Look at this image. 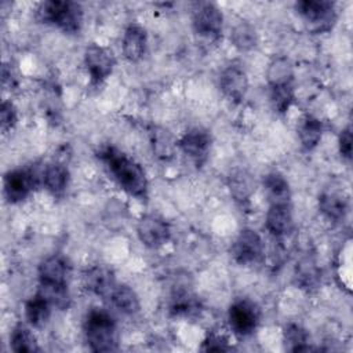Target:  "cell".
<instances>
[{
  "mask_svg": "<svg viewBox=\"0 0 353 353\" xmlns=\"http://www.w3.org/2000/svg\"><path fill=\"white\" fill-rule=\"evenodd\" d=\"M98 157L123 190L139 200L148 199L146 174L134 159L114 146H105L99 150Z\"/></svg>",
  "mask_w": 353,
  "mask_h": 353,
  "instance_id": "obj_1",
  "label": "cell"
},
{
  "mask_svg": "<svg viewBox=\"0 0 353 353\" xmlns=\"http://www.w3.org/2000/svg\"><path fill=\"white\" fill-rule=\"evenodd\" d=\"M50 314H51V305L39 292L26 301L25 317L32 327L41 328L43 325H46V323L50 319Z\"/></svg>",
  "mask_w": 353,
  "mask_h": 353,
  "instance_id": "obj_20",
  "label": "cell"
},
{
  "mask_svg": "<svg viewBox=\"0 0 353 353\" xmlns=\"http://www.w3.org/2000/svg\"><path fill=\"white\" fill-rule=\"evenodd\" d=\"M296 279L302 287H314L319 281V272L316 263L309 258L303 259L296 268Z\"/></svg>",
  "mask_w": 353,
  "mask_h": 353,
  "instance_id": "obj_30",
  "label": "cell"
},
{
  "mask_svg": "<svg viewBox=\"0 0 353 353\" xmlns=\"http://www.w3.org/2000/svg\"><path fill=\"white\" fill-rule=\"evenodd\" d=\"M83 285L95 295L109 296L116 285L113 272L102 265H95L83 272Z\"/></svg>",
  "mask_w": 353,
  "mask_h": 353,
  "instance_id": "obj_13",
  "label": "cell"
},
{
  "mask_svg": "<svg viewBox=\"0 0 353 353\" xmlns=\"http://www.w3.org/2000/svg\"><path fill=\"white\" fill-rule=\"evenodd\" d=\"M232 43L241 51H248L256 46L258 37L254 26L247 22H240L232 30Z\"/></svg>",
  "mask_w": 353,
  "mask_h": 353,
  "instance_id": "obj_26",
  "label": "cell"
},
{
  "mask_svg": "<svg viewBox=\"0 0 353 353\" xmlns=\"http://www.w3.org/2000/svg\"><path fill=\"white\" fill-rule=\"evenodd\" d=\"M37 18L41 22L52 23L66 33H77L83 23V8L76 1H44L37 8Z\"/></svg>",
  "mask_w": 353,
  "mask_h": 353,
  "instance_id": "obj_3",
  "label": "cell"
},
{
  "mask_svg": "<svg viewBox=\"0 0 353 353\" xmlns=\"http://www.w3.org/2000/svg\"><path fill=\"white\" fill-rule=\"evenodd\" d=\"M137 233L141 243L149 248L165 244L171 236L168 223L156 215H145L137 226Z\"/></svg>",
  "mask_w": 353,
  "mask_h": 353,
  "instance_id": "obj_10",
  "label": "cell"
},
{
  "mask_svg": "<svg viewBox=\"0 0 353 353\" xmlns=\"http://www.w3.org/2000/svg\"><path fill=\"white\" fill-rule=\"evenodd\" d=\"M85 341L92 352H110L117 347V327L113 316L99 307H92L84 320Z\"/></svg>",
  "mask_w": 353,
  "mask_h": 353,
  "instance_id": "obj_2",
  "label": "cell"
},
{
  "mask_svg": "<svg viewBox=\"0 0 353 353\" xmlns=\"http://www.w3.org/2000/svg\"><path fill=\"white\" fill-rule=\"evenodd\" d=\"M84 63L91 84H101L113 72L116 59L109 48L99 44H90L84 52Z\"/></svg>",
  "mask_w": 353,
  "mask_h": 353,
  "instance_id": "obj_7",
  "label": "cell"
},
{
  "mask_svg": "<svg viewBox=\"0 0 353 353\" xmlns=\"http://www.w3.org/2000/svg\"><path fill=\"white\" fill-rule=\"evenodd\" d=\"M37 183L39 176L30 168H18L8 171L3 179L4 196L10 203H19L33 192Z\"/></svg>",
  "mask_w": 353,
  "mask_h": 353,
  "instance_id": "obj_5",
  "label": "cell"
},
{
  "mask_svg": "<svg viewBox=\"0 0 353 353\" xmlns=\"http://www.w3.org/2000/svg\"><path fill=\"white\" fill-rule=\"evenodd\" d=\"M219 85L226 98L234 103H239L244 99L248 91V79L240 66L230 65L221 73Z\"/></svg>",
  "mask_w": 353,
  "mask_h": 353,
  "instance_id": "obj_12",
  "label": "cell"
},
{
  "mask_svg": "<svg viewBox=\"0 0 353 353\" xmlns=\"http://www.w3.org/2000/svg\"><path fill=\"white\" fill-rule=\"evenodd\" d=\"M265 192L270 200V204H288L291 197L290 183L280 172H269L263 178Z\"/></svg>",
  "mask_w": 353,
  "mask_h": 353,
  "instance_id": "obj_19",
  "label": "cell"
},
{
  "mask_svg": "<svg viewBox=\"0 0 353 353\" xmlns=\"http://www.w3.org/2000/svg\"><path fill=\"white\" fill-rule=\"evenodd\" d=\"M200 305L189 292H176L170 302V312L174 316H192L197 313Z\"/></svg>",
  "mask_w": 353,
  "mask_h": 353,
  "instance_id": "obj_27",
  "label": "cell"
},
{
  "mask_svg": "<svg viewBox=\"0 0 353 353\" xmlns=\"http://www.w3.org/2000/svg\"><path fill=\"white\" fill-rule=\"evenodd\" d=\"M339 152L342 157L350 160L352 157V131L350 127H346L339 135Z\"/></svg>",
  "mask_w": 353,
  "mask_h": 353,
  "instance_id": "obj_33",
  "label": "cell"
},
{
  "mask_svg": "<svg viewBox=\"0 0 353 353\" xmlns=\"http://www.w3.org/2000/svg\"><path fill=\"white\" fill-rule=\"evenodd\" d=\"M284 341L291 352L310 350L307 332L298 324H290L284 330Z\"/></svg>",
  "mask_w": 353,
  "mask_h": 353,
  "instance_id": "obj_28",
  "label": "cell"
},
{
  "mask_svg": "<svg viewBox=\"0 0 353 353\" xmlns=\"http://www.w3.org/2000/svg\"><path fill=\"white\" fill-rule=\"evenodd\" d=\"M223 15L212 3H199L193 10V29L207 40H218L222 33Z\"/></svg>",
  "mask_w": 353,
  "mask_h": 353,
  "instance_id": "obj_4",
  "label": "cell"
},
{
  "mask_svg": "<svg viewBox=\"0 0 353 353\" xmlns=\"http://www.w3.org/2000/svg\"><path fill=\"white\" fill-rule=\"evenodd\" d=\"M270 101L276 112L285 113L294 102V85L270 88Z\"/></svg>",
  "mask_w": 353,
  "mask_h": 353,
  "instance_id": "obj_29",
  "label": "cell"
},
{
  "mask_svg": "<svg viewBox=\"0 0 353 353\" xmlns=\"http://www.w3.org/2000/svg\"><path fill=\"white\" fill-rule=\"evenodd\" d=\"M10 345L11 349L18 353H32L40 350L34 335L23 324H17L14 327L10 336Z\"/></svg>",
  "mask_w": 353,
  "mask_h": 353,
  "instance_id": "obj_24",
  "label": "cell"
},
{
  "mask_svg": "<svg viewBox=\"0 0 353 353\" xmlns=\"http://www.w3.org/2000/svg\"><path fill=\"white\" fill-rule=\"evenodd\" d=\"M296 11L312 23L317 32L331 29L335 22V8L331 1L325 0H303L295 4Z\"/></svg>",
  "mask_w": 353,
  "mask_h": 353,
  "instance_id": "obj_8",
  "label": "cell"
},
{
  "mask_svg": "<svg viewBox=\"0 0 353 353\" xmlns=\"http://www.w3.org/2000/svg\"><path fill=\"white\" fill-rule=\"evenodd\" d=\"M41 181L46 189L54 196H61L69 183V171L63 164H48L41 172Z\"/></svg>",
  "mask_w": 353,
  "mask_h": 353,
  "instance_id": "obj_17",
  "label": "cell"
},
{
  "mask_svg": "<svg viewBox=\"0 0 353 353\" xmlns=\"http://www.w3.org/2000/svg\"><path fill=\"white\" fill-rule=\"evenodd\" d=\"M228 319L229 325L234 334L240 336H247L256 330L261 319V312L254 302L248 299H240L229 307Z\"/></svg>",
  "mask_w": 353,
  "mask_h": 353,
  "instance_id": "obj_6",
  "label": "cell"
},
{
  "mask_svg": "<svg viewBox=\"0 0 353 353\" xmlns=\"http://www.w3.org/2000/svg\"><path fill=\"white\" fill-rule=\"evenodd\" d=\"M232 347L228 345V339L223 335L219 334H208L207 338L203 342L201 350L204 352H225V350H230Z\"/></svg>",
  "mask_w": 353,
  "mask_h": 353,
  "instance_id": "obj_32",
  "label": "cell"
},
{
  "mask_svg": "<svg viewBox=\"0 0 353 353\" xmlns=\"http://www.w3.org/2000/svg\"><path fill=\"white\" fill-rule=\"evenodd\" d=\"M268 83L270 88L294 85V69L287 58L279 57L269 63Z\"/></svg>",
  "mask_w": 353,
  "mask_h": 353,
  "instance_id": "obj_21",
  "label": "cell"
},
{
  "mask_svg": "<svg viewBox=\"0 0 353 353\" xmlns=\"http://www.w3.org/2000/svg\"><path fill=\"white\" fill-rule=\"evenodd\" d=\"M146 44L148 34L142 26L132 23L125 29L123 36V54L128 61H139L146 51Z\"/></svg>",
  "mask_w": 353,
  "mask_h": 353,
  "instance_id": "obj_14",
  "label": "cell"
},
{
  "mask_svg": "<svg viewBox=\"0 0 353 353\" xmlns=\"http://www.w3.org/2000/svg\"><path fill=\"white\" fill-rule=\"evenodd\" d=\"M37 292L58 309H68L70 305L68 284H40Z\"/></svg>",
  "mask_w": 353,
  "mask_h": 353,
  "instance_id": "obj_25",
  "label": "cell"
},
{
  "mask_svg": "<svg viewBox=\"0 0 353 353\" xmlns=\"http://www.w3.org/2000/svg\"><path fill=\"white\" fill-rule=\"evenodd\" d=\"M17 123V109L10 101H3L0 106V124L3 134L11 131Z\"/></svg>",
  "mask_w": 353,
  "mask_h": 353,
  "instance_id": "obj_31",
  "label": "cell"
},
{
  "mask_svg": "<svg viewBox=\"0 0 353 353\" xmlns=\"http://www.w3.org/2000/svg\"><path fill=\"white\" fill-rule=\"evenodd\" d=\"M211 146V137L203 128H192L186 131L179 139V148L196 164H203L208 156Z\"/></svg>",
  "mask_w": 353,
  "mask_h": 353,
  "instance_id": "obj_11",
  "label": "cell"
},
{
  "mask_svg": "<svg viewBox=\"0 0 353 353\" xmlns=\"http://www.w3.org/2000/svg\"><path fill=\"white\" fill-rule=\"evenodd\" d=\"M320 211L331 221H342L347 212V201L339 193H323L319 199Z\"/></svg>",
  "mask_w": 353,
  "mask_h": 353,
  "instance_id": "obj_23",
  "label": "cell"
},
{
  "mask_svg": "<svg viewBox=\"0 0 353 353\" xmlns=\"http://www.w3.org/2000/svg\"><path fill=\"white\" fill-rule=\"evenodd\" d=\"M263 243L261 236L252 229H243L232 245L233 259L240 265H252L261 259Z\"/></svg>",
  "mask_w": 353,
  "mask_h": 353,
  "instance_id": "obj_9",
  "label": "cell"
},
{
  "mask_svg": "<svg viewBox=\"0 0 353 353\" xmlns=\"http://www.w3.org/2000/svg\"><path fill=\"white\" fill-rule=\"evenodd\" d=\"M112 302V305L120 310L121 313L127 314V316H132L135 313L139 312L141 309V303H139V298L137 295V292L128 287V285H114V288L112 290L110 295L108 296Z\"/></svg>",
  "mask_w": 353,
  "mask_h": 353,
  "instance_id": "obj_18",
  "label": "cell"
},
{
  "mask_svg": "<svg viewBox=\"0 0 353 353\" xmlns=\"http://www.w3.org/2000/svg\"><path fill=\"white\" fill-rule=\"evenodd\" d=\"M69 266L62 256L52 255L44 259L39 268L40 284H68Z\"/></svg>",
  "mask_w": 353,
  "mask_h": 353,
  "instance_id": "obj_16",
  "label": "cell"
},
{
  "mask_svg": "<svg viewBox=\"0 0 353 353\" xmlns=\"http://www.w3.org/2000/svg\"><path fill=\"white\" fill-rule=\"evenodd\" d=\"M298 135L301 145L306 150L314 149L323 137V123L313 116H306L298 125Z\"/></svg>",
  "mask_w": 353,
  "mask_h": 353,
  "instance_id": "obj_22",
  "label": "cell"
},
{
  "mask_svg": "<svg viewBox=\"0 0 353 353\" xmlns=\"http://www.w3.org/2000/svg\"><path fill=\"white\" fill-rule=\"evenodd\" d=\"M266 229L276 237L287 234L292 228V214L288 204H270L266 218Z\"/></svg>",
  "mask_w": 353,
  "mask_h": 353,
  "instance_id": "obj_15",
  "label": "cell"
}]
</instances>
